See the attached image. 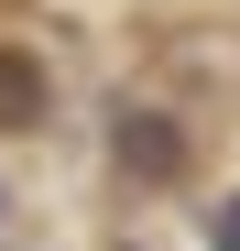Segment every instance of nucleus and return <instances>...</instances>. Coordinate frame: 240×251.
Wrapping results in <instances>:
<instances>
[{"mask_svg":"<svg viewBox=\"0 0 240 251\" xmlns=\"http://www.w3.org/2000/svg\"><path fill=\"white\" fill-rule=\"evenodd\" d=\"M218 251H240V197H229V207H218Z\"/></svg>","mask_w":240,"mask_h":251,"instance_id":"3","label":"nucleus"},{"mask_svg":"<svg viewBox=\"0 0 240 251\" xmlns=\"http://www.w3.org/2000/svg\"><path fill=\"white\" fill-rule=\"evenodd\" d=\"M33 120H44V66H22L11 44H0V142L33 131Z\"/></svg>","mask_w":240,"mask_h":251,"instance_id":"2","label":"nucleus"},{"mask_svg":"<svg viewBox=\"0 0 240 251\" xmlns=\"http://www.w3.org/2000/svg\"><path fill=\"white\" fill-rule=\"evenodd\" d=\"M175 153H186V142H175L153 109H120V164H131L142 186H164V175H175Z\"/></svg>","mask_w":240,"mask_h":251,"instance_id":"1","label":"nucleus"}]
</instances>
